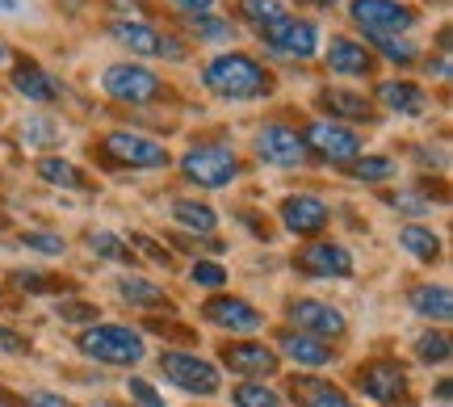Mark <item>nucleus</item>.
I'll return each instance as SVG.
<instances>
[{"label":"nucleus","instance_id":"nucleus-6","mask_svg":"<svg viewBox=\"0 0 453 407\" xmlns=\"http://www.w3.org/2000/svg\"><path fill=\"white\" fill-rule=\"evenodd\" d=\"M101 88L110 93L113 101H122V105H143V101L160 97V76L143 64H110L105 67V76H101Z\"/></svg>","mask_w":453,"mask_h":407},{"label":"nucleus","instance_id":"nucleus-10","mask_svg":"<svg viewBox=\"0 0 453 407\" xmlns=\"http://www.w3.org/2000/svg\"><path fill=\"white\" fill-rule=\"evenodd\" d=\"M303 143H307V151L324 156L327 164H353L357 156H361V139H357V131H349L344 122H332V118L311 122L307 131H303Z\"/></svg>","mask_w":453,"mask_h":407},{"label":"nucleus","instance_id":"nucleus-7","mask_svg":"<svg viewBox=\"0 0 453 407\" xmlns=\"http://www.w3.org/2000/svg\"><path fill=\"white\" fill-rule=\"evenodd\" d=\"M160 374L189 395H214L219 391V365H211L197 353H160Z\"/></svg>","mask_w":453,"mask_h":407},{"label":"nucleus","instance_id":"nucleus-34","mask_svg":"<svg viewBox=\"0 0 453 407\" xmlns=\"http://www.w3.org/2000/svg\"><path fill=\"white\" fill-rule=\"evenodd\" d=\"M449 336L445 332H424L420 341H416V357L424 361V365H445L449 361Z\"/></svg>","mask_w":453,"mask_h":407},{"label":"nucleus","instance_id":"nucleus-32","mask_svg":"<svg viewBox=\"0 0 453 407\" xmlns=\"http://www.w3.org/2000/svg\"><path fill=\"white\" fill-rule=\"evenodd\" d=\"M240 13L243 21H252L257 30H265V26H273V21L286 17V4L281 0H240Z\"/></svg>","mask_w":453,"mask_h":407},{"label":"nucleus","instance_id":"nucleus-21","mask_svg":"<svg viewBox=\"0 0 453 407\" xmlns=\"http://www.w3.org/2000/svg\"><path fill=\"white\" fill-rule=\"evenodd\" d=\"M9 81H13L17 93H21V97H30L34 105H50V101H59V84L50 81V76L34 64V59H17Z\"/></svg>","mask_w":453,"mask_h":407},{"label":"nucleus","instance_id":"nucleus-16","mask_svg":"<svg viewBox=\"0 0 453 407\" xmlns=\"http://www.w3.org/2000/svg\"><path fill=\"white\" fill-rule=\"evenodd\" d=\"M219 357H223V365H231V370L243 378H269V374H277V365H281L277 349H269V344H260V341L223 344Z\"/></svg>","mask_w":453,"mask_h":407},{"label":"nucleus","instance_id":"nucleus-1","mask_svg":"<svg viewBox=\"0 0 453 407\" xmlns=\"http://www.w3.org/2000/svg\"><path fill=\"white\" fill-rule=\"evenodd\" d=\"M202 84L223 101H257L273 88L269 72H265L252 55H243V50H223V55H214L211 64H206V72H202Z\"/></svg>","mask_w":453,"mask_h":407},{"label":"nucleus","instance_id":"nucleus-4","mask_svg":"<svg viewBox=\"0 0 453 407\" xmlns=\"http://www.w3.org/2000/svg\"><path fill=\"white\" fill-rule=\"evenodd\" d=\"M357 391L382 407H403L411 395V378L395 357H373L357 370Z\"/></svg>","mask_w":453,"mask_h":407},{"label":"nucleus","instance_id":"nucleus-40","mask_svg":"<svg viewBox=\"0 0 453 407\" xmlns=\"http://www.w3.org/2000/svg\"><path fill=\"white\" fill-rule=\"evenodd\" d=\"M390 206H395V211H403V214H428L433 211V206H428V197H420V194H395L390 197Z\"/></svg>","mask_w":453,"mask_h":407},{"label":"nucleus","instance_id":"nucleus-33","mask_svg":"<svg viewBox=\"0 0 453 407\" xmlns=\"http://www.w3.org/2000/svg\"><path fill=\"white\" fill-rule=\"evenodd\" d=\"M17 139H21L26 147H50L55 139H59V127H55L50 118H38V114H34V118H26V122L17 127Z\"/></svg>","mask_w":453,"mask_h":407},{"label":"nucleus","instance_id":"nucleus-17","mask_svg":"<svg viewBox=\"0 0 453 407\" xmlns=\"http://www.w3.org/2000/svg\"><path fill=\"white\" fill-rule=\"evenodd\" d=\"M202 315H206V324L223 327V332H257V327L265 324V315H260L248 298H231V294L211 298V303L202 307Z\"/></svg>","mask_w":453,"mask_h":407},{"label":"nucleus","instance_id":"nucleus-41","mask_svg":"<svg viewBox=\"0 0 453 407\" xmlns=\"http://www.w3.org/2000/svg\"><path fill=\"white\" fill-rule=\"evenodd\" d=\"M59 319H72V324H97V311L88 303H59Z\"/></svg>","mask_w":453,"mask_h":407},{"label":"nucleus","instance_id":"nucleus-48","mask_svg":"<svg viewBox=\"0 0 453 407\" xmlns=\"http://www.w3.org/2000/svg\"><path fill=\"white\" fill-rule=\"evenodd\" d=\"M21 9V0H0V13H17Z\"/></svg>","mask_w":453,"mask_h":407},{"label":"nucleus","instance_id":"nucleus-45","mask_svg":"<svg viewBox=\"0 0 453 407\" xmlns=\"http://www.w3.org/2000/svg\"><path fill=\"white\" fill-rule=\"evenodd\" d=\"M180 13H189V17H202V13H211L214 9V0H173Z\"/></svg>","mask_w":453,"mask_h":407},{"label":"nucleus","instance_id":"nucleus-13","mask_svg":"<svg viewBox=\"0 0 453 407\" xmlns=\"http://www.w3.org/2000/svg\"><path fill=\"white\" fill-rule=\"evenodd\" d=\"M257 156L265 164H277V168H294V164L307 160L311 151L294 127H286V122H265L257 131Z\"/></svg>","mask_w":453,"mask_h":407},{"label":"nucleus","instance_id":"nucleus-38","mask_svg":"<svg viewBox=\"0 0 453 407\" xmlns=\"http://www.w3.org/2000/svg\"><path fill=\"white\" fill-rule=\"evenodd\" d=\"M189 281L194 286H206V290H223L226 286V269L214 261H197L194 269H189Z\"/></svg>","mask_w":453,"mask_h":407},{"label":"nucleus","instance_id":"nucleus-5","mask_svg":"<svg viewBox=\"0 0 453 407\" xmlns=\"http://www.w3.org/2000/svg\"><path fill=\"white\" fill-rule=\"evenodd\" d=\"M349 17H353L357 30H365L370 38H403L420 21L416 9H407L399 0H353Z\"/></svg>","mask_w":453,"mask_h":407},{"label":"nucleus","instance_id":"nucleus-28","mask_svg":"<svg viewBox=\"0 0 453 407\" xmlns=\"http://www.w3.org/2000/svg\"><path fill=\"white\" fill-rule=\"evenodd\" d=\"M399 244H403V252H411L424 265H433L441 257V235L428 227H403L399 231Z\"/></svg>","mask_w":453,"mask_h":407},{"label":"nucleus","instance_id":"nucleus-43","mask_svg":"<svg viewBox=\"0 0 453 407\" xmlns=\"http://www.w3.org/2000/svg\"><path fill=\"white\" fill-rule=\"evenodd\" d=\"M134 244H139V252H147L156 265H173V257L164 252V248H156V240H147V235H134Z\"/></svg>","mask_w":453,"mask_h":407},{"label":"nucleus","instance_id":"nucleus-8","mask_svg":"<svg viewBox=\"0 0 453 407\" xmlns=\"http://www.w3.org/2000/svg\"><path fill=\"white\" fill-rule=\"evenodd\" d=\"M101 151H105L110 164H122V168H164L168 164L164 143L147 139V134H134V131H110L101 139Z\"/></svg>","mask_w":453,"mask_h":407},{"label":"nucleus","instance_id":"nucleus-9","mask_svg":"<svg viewBox=\"0 0 453 407\" xmlns=\"http://www.w3.org/2000/svg\"><path fill=\"white\" fill-rule=\"evenodd\" d=\"M260 38L269 42V50L277 55H286V59H311L315 50H319V26L307 21V17H281L273 26H265Z\"/></svg>","mask_w":453,"mask_h":407},{"label":"nucleus","instance_id":"nucleus-20","mask_svg":"<svg viewBox=\"0 0 453 407\" xmlns=\"http://www.w3.org/2000/svg\"><path fill=\"white\" fill-rule=\"evenodd\" d=\"M327 72H332V76H370V72H373V55L361 47V42H353V38L336 34V38L327 42Z\"/></svg>","mask_w":453,"mask_h":407},{"label":"nucleus","instance_id":"nucleus-37","mask_svg":"<svg viewBox=\"0 0 453 407\" xmlns=\"http://www.w3.org/2000/svg\"><path fill=\"white\" fill-rule=\"evenodd\" d=\"M88 248H93L97 257H105V261H127L130 257V248L122 244L113 231H93V235H88Z\"/></svg>","mask_w":453,"mask_h":407},{"label":"nucleus","instance_id":"nucleus-3","mask_svg":"<svg viewBox=\"0 0 453 407\" xmlns=\"http://www.w3.org/2000/svg\"><path fill=\"white\" fill-rule=\"evenodd\" d=\"M180 177L189 180V185H197V189H226L231 180L240 177V156L219 143L189 147L180 156Z\"/></svg>","mask_w":453,"mask_h":407},{"label":"nucleus","instance_id":"nucleus-25","mask_svg":"<svg viewBox=\"0 0 453 407\" xmlns=\"http://www.w3.org/2000/svg\"><path fill=\"white\" fill-rule=\"evenodd\" d=\"M118 298L130 303V307H168V294L156 286V281H147V277H118Z\"/></svg>","mask_w":453,"mask_h":407},{"label":"nucleus","instance_id":"nucleus-50","mask_svg":"<svg viewBox=\"0 0 453 407\" xmlns=\"http://www.w3.org/2000/svg\"><path fill=\"white\" fill-rule=\"evenodd\" d=\"M315 4H340V0H315Z\"/></svg>","mask_w":453,"mask_h":407},{"label":"nucleus","instance_id":"nucleus-27","mask_svg":"<svg viewBox=\"0 0 453 407\" xmlns=\"http://www.w3.org/2000/svg\"><path fill=\"white\" fill-rule=\"evenodd\" d=\"M344 177L349 180H361V185H382V180L399 177V168L390 156H357L349 168H344Z\"/></svg>","mask_w":453,"mask_h":407},{"label":"nucleus","instance_id":"nucleus-49","mask_svg":"<svg viewBox=\"0 0 453 407\" xmlns=\"http://www.w3.org/2000/svg\"><path fill=\"white\" fill-rule=\"evenodd\" d=\"M4 64H13V50H9L4 42H0V67H4Z\"/></svg>","mask_w":453,"mask_h":407},{"label":"nucleus","instance_id":"nucleus-51","mask_svg":"<svg viewBox=\"0 0 453 407\" xmlns=\"http://www.w3.org/2000/svg\"><path fill=\"white\" fill-rule=\"evenodd\" d=\"M441 4H449V0H441Z\"/></svg>","mask_w":453,"mask_h":407},{"label":"nucleus","instance_id":"nucleus-24","mask_svg":"<svg viewBox=\"0 0 453 407\" xmlns=\"http://www.w3.org/2000/svg\"><path fill=\"white\" fill-rule=\"evenodd\" d=\"M173 223H180L185 231H194V235H206V240H211L214 227H219V214H214L206 202L180 197V202H173Z\"/></svg>","mask_w":453,"mask_h":407},{"label":"nucleus","instance_id":"nucleus-23","mask_svg":"<svg viewBox=\"0 0 453 407\" xmlns=\"http://www.w3.org/2000/svg\"><path fill=\"white\" fill-rule=\"evenodd\" d=\"M319 105H324L332 122L336 118H349V122H365L373 114L370 101L361 97V93H349V88H319Z\"/></svg>","mask_w":453,"mask_h":407},{"label":"nucleus","instance_id":"nucleus-22","mask_svg":"<svg viewBox=\"0 0 453 407\" xmlns=\"http://www.w3.org/2000/svg\"><path fill=\"white\" fill-rule=\"evenodd\" d=\"M407 303H411V311L420 315V319H437V324H445L453 315V298H449V286H433V281H424V286H416V290L407 294Z\"/></svg>","mask_w":453,"mask_h":407},{"label":"nucleus","instance_id":"nucleus-30","mask_svg":"<svg viewBox=\"0 0 453 407\" xmlns=\"http://www.w3.org/2000/svg\"><path fill=\"white\" fill-rule=\"evenodd\" d=\"M231 403L235 407H286L281 395H277L273 387H265V382H240V387L231 391Z\"/></svg>","mask_w":453,"mask_h":407},{"label":"nucleus","instance_id":"nucleus-46","mask_svg":"<svg viewBox=\"0 0 453 407\" xmlns=\"http://www.w3.org/2000/svg\"><path fill=\"white\" fill-rule=\"evenodd\" d=\"M416 160L433 164V168H445V151H433V147H416Z\"/></svg>","mask_w":453,"mask_h":407},{"label":"nucleus","instance_id":"nucleus-19","mask_svg":"<svg viewBox=\"0 0 453 407\" xmlns=\"http://www.w3.org/2000/svg\"><path fill=\"white\" fill-rule=\"evenodd\" d=\"M373 97H378V105H382V110H390V114H403V118H420L424 110H428L424 88H420V84H411V81H382L378 88H373Z\"/></svg>","mask_w":453,"mask_h":407},{"label":"nucleus","instance_id":"nucleus-42","mask_svg":"<svg viewBox=\"0 0 453 407\" xmlns=\"http://www.w3.org/2000/svg\"><path fill=\"white\" fill-rule=\"evenodd\" d=\"M0 353H26V336H17L13 327H0Z\"/></svg>","mask_w":453,"mask_h":407},{"label":"nucleus","instance_id":"nucleus-14","mask_svg":"<svg viewBox=\"0 0 453 407\" xmlns=\"http://www.w3.org/2000/svg\"><path fill=\"white\" fill-rule=\"evenodd\" d=\"M286 315H290L294 332H311V336H319V341H336V336H344V315H340L332 303H319V298H294L290 307H286Z\"/></svg>","mask_w":453,"mask_h":407},{"label":"nucleus","instance_id":"nucleus-26","mask_svg":"<svg viewBox=\"0 0 453 407\" xmlns=\"http://www.w3.org/2000/svg\"><path fill=\"white\" fill-rule=\"evenodd\" d=\"M294 387H298V407H353V399L340 391V387L319 382V378H303Z\"/></svg>","mask_w":453,"mask_h":407},{"label":"nucleus","instance_id":"nucleus-44","mask_svg":"<svg viewBox=\"0 0 453 407\" xmlns=\"http://www.w3.org/2000/svg\"><path fill=\"white\" fill-rule=\"evenodd\" d=\"M26 407H72V403L59 399V395H50V391H34L30 399H26Z\"/></svg>","mask_w":453,"mask_h":407},{"label":"nucleus","instance_id":"nucleus-31","mask_svg":"<svg viewBox=\"0 0 453 407\" xmlns=\"http://www.w3.org/2000/svg\"><path fill=\"white\" fill-rule=\"evenodd\" d=\"M189 30H194L202 42H235V26L223 21V17H214V13L189 17Z\"/></svg>","mask_w":453,"mask_h":407},{"label":"nucleus","instance_id":"nucleus-2","mask_svg":"<svg viewBox=\"0 0 453 407\" xmlns=\"http://www.w3.org/2000/svg\"><path fill=\"white\" fill-rule=\"evenodd\" d=\"M76 344L84 357L101 361V365H139L147 357L143 336L127 324H93Z\"/></svg>","mask_w":453,"mask_h":407},{"label":"nucleus","instance_id":"nucleus-36","mask_svg":"<svg viewBox=\"0 0 453 407\" xmlns=\"http://www.w3.org/2000/svg\"><path fill=\"white\" fill-rule=\"evenodd\" d=\"M21 244L30 248V252H38V257H64V235H55V231H26L21 235Z\"/></svg>","mask_w":453,"mask_h":407},{"label":"nucleus","instance_id":"nucleus-29","mask_svg":"<svg viewBox=\"0 0 453 407\" xmlns=\"http://www.w3.org/2000/svg\"><path fill=\"white\" fill-rule=\"evenodd\" d=\"M38 177L47 180V185H64V189H81L84 185L81 168H76V164H67V160H59V156H42V160H38Z\"/></svg>","mask_w":453,"mask_h":407},{"label":"nucleus","instance_id":"nucleus-39","mask_svg":"<svg viewBox=\"0 0 453 407\" xmlns=\"http://www.w3.org/2000/svg\"><path fill=\"white\" fill-rule=\"evenodd\" d=\"M127 395L134 399L139 407H164V395L147 382V378H127Z\"/></svg>","mask_w":453,"mask_h":407},{"label":"nucleus","instance_id":"nucleus-12","mask_svg":"<svg viewBox=\"0 0 453 407\" xmlns=\"http://www.w3.org/2000/svg\"><path fill=\"white\" fill-rule=\"evenodd\" d=\"M110 34L127 50H134V55H156V59H173V64L185 59V47H180L177 38L160 34L156 26H147V21H113Z\"/></svg>","mask_w":453,"mask_h":407},{"label":"nucleus","instance_id":"nucleus-18","mask_svg":"<svg viewBox=\"0 0 453 407\" xmlns=\"http://www.w3.org/2000/svg\"><path fill=\"white\" fill-rule=\"evenodd\" d=\"M277 357H290L294 365H307V370H319L327 361H336V349L319 336H311V332H281L277 336Z\"/></svg>","mask_w":453,"mask_h":407},{"label":"nucleus","instance_id":"nucleus-15","mask_svg":"<svg viewBox=\"0 0 453 407\" xmlns=\"http://www.w3.org/2000/svg\"><path fill=\"white\" fill-rule=\"evenodd\" d=\"M327 219H332V211L315 194H290L281 202V227L290 235H319L327 227Z\"/></svg>","mask_w":453,"mask_h":407},{"label":"nucleus","instance_id":"nucleus-35","mask_svg":"<svg viewBox=\"0 0 453 407\" xmlns=\"http://www.w3.org/2000/svg\"><path fill=\"white\" fill-rule=\"evenodd\" d=\"M373 47H378V55H387L390 64H403V67L416 64V55H420L411 38H373Z\"/></svg>","mask_w":453,"mask_h":407},{"label":"nucleus","instance_id":"nucleus-47","mask_svg":"<svg viewBox=\"0 0 453 407\" xmlns=\"http://www.w3.org/2000/svg\"><path fill=\"white\" fill-rule=\"evenodd\" d=\"M428 76H437V81H449V59L441 55V59H428Z\"/></svg>","mask_w":453,"mask_h":407},{"label":"nucleus","instance_id":"nucleus-11","mask_svg":"<svg viewBox=\"0 0 453 407\" xmlns=\"http://www.w3.org/2000/svg\"><path fill=\"white\" fill-rule=\"evenodd\" d=\"M294 269L315 281H344V277H353V252L332 240H315L294 257Z\"/></svg>","mask_w":453,"mask_h":407}]
</instances>
